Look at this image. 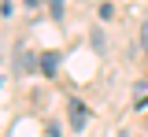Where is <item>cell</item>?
<instances>
[{"instance_id":"1","label":"cell","mask_w":148,"mask_h":137,"mask_svg":"<svg viewBox=\"0 0 148 137\" xmlns=\"http://www.w3.org/2000/svg\"><path fill=\"white\" fill-rule=\"evenodd\" d=\"M37 67H41L45 74H56V71H59V52H45V56L37 59Z\"/></svg>"},{"instance_id":"3","label":"cell","mask_w":148,"mask_h":137,"mask_svg":"<svg viewBox=\"0 0 148 137\" xmlns=\"http://www.w3.org/2000/svg\"><path fill=\"white\" fill-rule=\"evenodd\" d=\"M37 63H34V56H30V52H18V59H15V71L18 74H26V71H34Z\"/></svg>"},{"instance_id":"6","label":"cell","mask_w":148,"mask_h":137,"mask_svg":"<svg viewBox=\"0 0 148 137\" xmlns=\"http://www.w3.org/2000/svg\"><path fill=\"white\" fill-rule=\"evenodd\" d=\"M119 137H130V134H119Z\"/></svg>"},{"instance_id":"2","label":"cell","mask_w":148,"mask_h":137,"mask_svg":"<svg viewBox=\"0 0 148 137\" xmlns=\"http://www.w3.org/2000/svg\"><path fill=\"white\" fill-rule=\"evenodd\" d=\"M85 119H89V111H85V104H78V100H71V122H74V130H82V126H85Z\"/></svg>"},{"instance_id":"4","label":"cell","mask_w":148,"mask_h":137,"mask_svg":"<svg viewBox=\"0 0 148 137\" xmlns=\"http://www.w3.org/2000/svg\"><path fill=\"white\" fill-rule=\"evenodd\" d=\"M48 11H52V19H63V0H48Z\"/></svg>"},{"instance_id":"5","label":"cell","mask_w":148,"mask_h":137,"mask_svg":"<svg viewBox=\"0 0 148 137\" xmlns=\"http://www.w3.org/2000/svg\"><path fill=\"white\" fill-rule=\"evenodd\" d=\"M145 48H148V22H145Z\"/></svg>"}]
</instances>
